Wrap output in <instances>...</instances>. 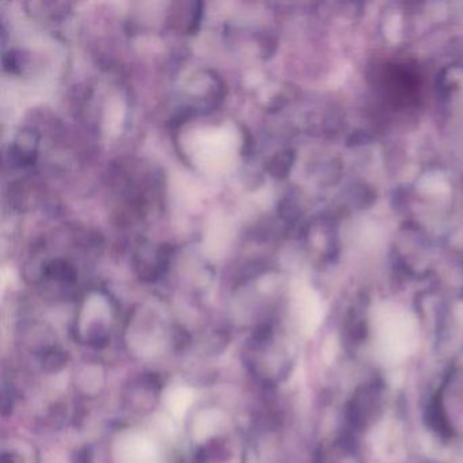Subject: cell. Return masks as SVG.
<instances>
[{"label":"cell","mask_w":463,"mask_h":463,"mask_svg":"<svg viewBox=\"0 0 463 463\" xmlns=\"http://www.w3.org/2000/svg\"><path fill=\"white\" fill-rule=\"evenodd\" d=\"M67 360H68V357L65 355V352L55 345L49 347L43 354H40V363H41L43 369L49 372L62 370V367L67 364Z\"/></svg>","instance_id":"1"}]
</instances>
